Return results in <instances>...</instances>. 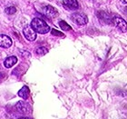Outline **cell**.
<instances>
[{
  "mask_svg": "<svg viewBox=\"0 0 127 119\" xmlns=\"http://www.w3.org/2000/svg\"><path fill=\"white\" fill-rule=\"evenodd\" d=\"M31 27L35 33L42 34V35L46 34V33H48L49 30H50L49 26H48L43 19L38 18V17H35V18H34L32 20Z\"/></svg>",
  "mask_w": 127,
  "mask_h": 119,
  "instance_id": "6da1fadb",
  "label": "cell"
},
{
  "mask_svg": "<svg viewBox=\"0 0 127 119\" xmlns=\"http://www.w3.org/2000/svg\"><path fill=\"white\" fill-rule=\"evenodd\" d=\"M71 20L74 22V24L78 25V26H84L86 25L88 22L87 16L84 15V14L74 13L71 16Z\"/></svg>",
  "mask_w": 127,
  "mask_h": 119,
  "instance_id": "7a4b0ae2",
  "label": "cell"
},
{
  "mask_svg": "<svg viewBox=\"0 0 127 119\" xmlns=\"http://www.w3.org/2000/svg\"><path fill=\"white\" fill-rule=\"evenodd\" d=\"M111 22H113L114 27H116L123 32H126V22L125 19H123L122 17H119V16H114L111 18Z\"/></svg>",
  "mask_w": 127,
  "mask_h": 119,
  "instance_id": "3957f363",
  "label": "cell"
},
{
  "mask_svg": "<svg viewBox=\"0 0 127 119\" xmlns=\"http://www.w3.org/2000/svg\"><path fill=\"white\" fill-rule=\"evenodd\" d=\"M23 34H24L25 37L27 38L28 41H34L36 38V33L32 29V27L27 26L23 29Z\"/></svg>",
  "mask_w": 127,
  "mask_h": 119,
  "instance_id": "277c9868",
  "label": "cell"
},
{
  "mask_svg": "<svg viewBox=\"0 0 127 119\" xmlns=\"http://www.w3.org/2000/svg\"><path fill=\"white\" fill-rule=\"evenodd\" d=\"M16 110L22 114H27L28 112H30V106L26 102H23V101H20L16 105Z\"/></svg>",
  "mask_w": 127,
  "mask_h": 119,
  "instance_id": "5b68a950",
  "label": "cell"
},
{
  "mask_svg": "<svg viewBox=\"0 0 127 119\" xmlns=\"http://www.w3.org/2000/svg\"><path fill=\"white\" fill-rule=\"evenodd\" d=\"M12 45V40L6 35H0V46L3 48H9Z\"/></svg>",
  "mask_w": 127,
  "mask_h": 119,
  "instance_id": "8992f818",
  "label": "cell"
},
{
  "mask_svg": "<svg viewBox=\"0 0 127 119\" xmlns=\"http://www.w3.org/2000/svg\"><path fill=\"white\" fill-rule=\"evenodd\" d=\"M63 3L66 8L71 10H76L79 7V4L76 0H63Z\"/></svg>",
  "mask_w": 127,
  "mask_h": 119,
  "instance_id": "52a82bcc",
  "label": "cell"
},
{
  "mask_svg": "<svg viewBox=\"0 0 127 119\" xmlns=\"http://www.w3.org/2000/svg\"><path fill=\"white\" fill-rule=\"evenodd\" d=\"M44 12H45V15L47 16H49V17H56V16H57V14H58L57 10H56L55 7H53L52 5H46V6H45Z\"/></svg>",
  "mask_w": 127,
  "mask_h": 119,
  "instance_id": "ba28073f",
  "label": "cell"
},
{
  "mask_svg": "<svg viewBox=\"0 0 127 119\" xmlns=\"http://www.w3.org/2000/svg\"><path fill=\"white\" fill-rule=\"evenodd\" d=\"M17 63V58L16 56H8L7 58H5L4 61V66L6 68H10L13 66H15Z\"/></svg>",
  "mask_w": 127,
  "mask_h": 119,
  "instance_id": "9c48e42d",
  "label": "cell"
},
{
  "mask_svg": "<svg viewBox=\"0 0 127 119\" xmlns=\"http://www.w3.org/2000/svg\"><path fill=\"white\" fill-rule=\"evenodd\" d=\"M29 93H30L29 88L27 87V85H24L21 89L19 90L18 95L21 98H23V99H25V100H26V99H27V98H28V96H29Z\"/></svg>",
  "mask_w": 127,
  "mask_h": 119,
  "instance_id": "30bf717a",
  "label": "cell"
},
{
  "mask_svg": "<svg viewBox=\"0 0 127 119\" xmlns=\"http://www.w3.org/2000/svg\"><path fill=\"white\" fill-rule=\"evenodd\" d=\"M97 16L98 18L103 20L104 22H111V18L110 16H108V14H106L105 12L103 11H100V12H97Z\"/></svg>",
  "mask_w": 127,
  "mask_h": 119,
  "instance_id": "8fae6325",
  "label": "cell"
},
{
  "mask_svg": "<svg viewBox=\"0 0 127 119\" xmlns=\"http://www.w3.org/2000/svg\"><path fill=\"white\" fill-rule=\"evenodd\" d=\"M59 26L63 30H65V31H69V30L72 29V27L69 26L65 21H63V20H60L59 21Z\"/></svg>",
  "mask_w": 127,
  "mask_h": 119,
  "instance_id": "7c38bea8",
  "label": "cell"
},
{
  "mask_svg": "<svg viewBox=\"0 0 127 119\" xmlns=\"http://www.w3.org/2000/svg\"><path fill=\"white\" fill-rule=\"evenodd\" d=\"M48 50L47 48L44 47V46H41V47H38L36 49V54L37 55H39V56H44L45 54H47Z\"/></svg>",
  "mask_w": 127,
  "mask_h": 119,
  "instance_id": "4fadbf2b",
  "label": "cell"
},
{
  "mask_svg": "<svg viewBox=\"0 0 127 119\" xmlns=\"http://www.w3.org/2000/svg\"><path fill=\"white\" fill-rule=\"evenodd\" d=\"M16 12V8L15 6H8L5 8V13L7 15H13Z\"/></svg>",
  "mask_w": 127,
  "mask_h": 119,
  "instance_id": "5bb4252c",
  "label": "cell"
},
{
  "mask_svg": "<svg viewBox=\"0 0 127 119\" xmlns=\"http://www.w3.org/2000/svg\"><path fill=\"white\" fill-rule=\"evenodd\" d=\"M51 33H52V35H53V36H59V37H64V36L63 35V33H61V32H59V31H56V29H52Z\"/></svg>",
  "mask_w": 127,
  "mask_h": 119,
  "instance_id": "9a60e30c",
  "label": "cell"
},
{
  "mask_svg": "<svg viewBox=\"0 0 127 119\" xmlns=\"http://www.w3.org/2000/svg\"><path fill=\"white\" fill-rule=\"evenodd\" d=\"M122 3H124V4H127V0H120Z\"/></svg>",
  "mask_w": 127,
  "mask_h": 119,
  "instance_id": "2e32d148",
  "label": "cell"
},
{
  "mask_svg": "<svg viewBox=\"0 0 127 119\" xmlns=\"http://www.w3.org/2000/svg\"><path fill=\"white\" fill-rule=\"evenodd\" d=\"M18 119H33V118H30V117H20Z\"/></svg>",
  "mask_w": 127,
  "mask_h": 119,
  "instance_id": "e0dca14e",
  "label": "cell"
}]
</instances>
